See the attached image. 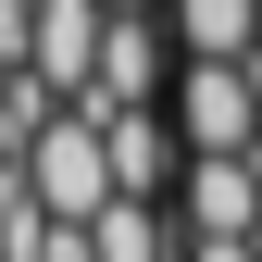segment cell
I'll use <instances>...</instances> for the list:
<instances>
[{"label":"cell","mask_w":262,"mask_h":262,"mask_svg":"<svg viewBox=\"0 0 262 262\" xmlns=\"http://www.w3.org/2000/svg\"><path fill=\"white\" fill-rule=\"evenodd\" d=\"M175 138L187 162H262V75L250 62H175Z\"/></svg>","instance_id":"cell-1"},{"label":"cell","mask_w":262,"mask_h":262,"mask_svg":"<svg viewBox=\"0 0 262 262\" xmlns=\"http://www.w3.org/2000/svg\"><path fill=\"white\" fill-rule=\"evenodd\" d=\"M25 187H38V212H50V225H100V212H113V150H100V113H75V100H62L38 138H25Z\"/></svg>","instance_id":"cell-2"},{"label":"cell","mask_w":262,"mask_h":262,"mask_svg":"<svg viewBox=\"0 0 262 262\" xmlns=\"http://www.w3.org/2000/svg\"><path fill=\"white\" fill-rule=\"evenodd\" d=\"M175 25H162V0H113V38H100V88H88V113H162L175 100Z\"/></svg>","instance_id":"cell-3"},{"label":"cell","mask_w":262,"mask_h":262,"mask_svg":"<svg viewBox=\"0 0 262 262\" xmlns=\"http://www.w3.org/2000/svg\"><path fill=\"white\" fill-rule=\"evenodd\" d=\"M100 38H113V0H38L25 75H38L50 100H88V88H100Z\"/></svg>","instance_id":"cell-4"},{"label":"cell","mask_w":262,"mask_h":262,"mask_svg":"<svg viewBox=\"0 0 262 262\" xmlns=\"http://www.w3.org/2000/svg\"><path fill=\"white\" fill-rule=\"evenodd\" d=\"M75 113H88V100H75ZM100 150H113V200H175V175H187L175 113H100Z\"/></svg>","instance_id":"cell-5"},{"label":"cell","mask_w":262,"mask_h":262,"mask_svg":"<svg viewBox=\"0 0 262 262\" xmlns=\"http://www.w3.org/2000/svg\"><path fill=\"white\" fill-rule=\"evenodd\" d=\"M175 225L187 237H262V162H187L175 175Z\"/></svg>","instance_id":"cell-6"},{"label":"cell","mask_w":262,"mask_h":262,"mask_svg":"<svg viewBox=\"0 0 262 262\" xmlns=\"http://www.w3.org/2000/svg\"><path fill=\"white\" fill-rule=\"evenodd\" d=\"M175 13V62H250L262 50V0H162Z\"/></svg>","instance_id":"cell-7"},{"label":"cell","mask_w":262,"mask_h":262,"mask_svg":"<svg viewBox=\"0 0 262 262\" xmlns=\"http://www.w3.org/2000/svg\"><path fill=\"white\" fill-rule=\"evenodd\" d=\"M88 237H100V262H187V225L162 212V200H113Z\"/></svg>","instance_id":"cell-8"},{"label":"cell","mask_w":262,"mask_h":262,"mask_svg":"<svg viewBox=\"0 0 262 262\" xmlns=\"http://www.w3.org/2000/svg\"><path fill=\"white\" fill-rule=\"evenodd\" d=\"M250 75H262V50H250Z\"/></svg>","instance_id":"cell-9"}]
</instances>
